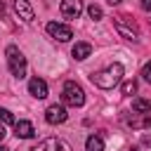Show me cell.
Returning a JSON list of instances; mask_svg holds the SVG:
<instances>
[{
	"label": "cell",
	"instance_id": "obj_22",
	"mask_svg": "<svg viewBox=\"0 0 151 151\" xmlns=\"http://www.w3.org/2000/svg\"><path fill=\"white\" fill-rule=\"evenodd\" d=\"M109 2H111V5H118V2H120V0H109Z\"/></svg>",
	"mask_w": 151,
	"mask_h": 151
},
{
	"label": "cell",
	"instance_id": "obj_12",
	"mask_svg": "<svg viewBox=\"0 0 151 151\" xmlns=\"http://www.w3.org/2000/svg\"><path fill=\"white\" fill-rule=\"evenodd\" d=\"M71 54H73V59L83 61V59H87V57L92 54V45H90V42H76L73 50H71Z\"/></svg>",
	"mask_w": 151,
	"mask_h": 151
},
{
	"label": "cell",
	"instance_id": "obj_8",
	"mask_svg": "<svg viewBox=\"0 0 151 151\" xmlns=\"http://www.w3.org/2000/svg\"><path fill=\"white\" fill-rule=\"evenodd\" d=\"M59 12L64 19H78L83 12V0H61Z\"/></svg>",
	"mask_w": 151,
	"mask_h": 151
},
{
	"label": "cell",
	"instance_id": "obj_18",
	"mask_svg": "<svg viewBox=\"0 0 151 151\" xmlns=\"http://www.w3.org/2000/svg\"><path fill=\"white\" fill-rule=\"evenodd\" d=\"M142 76H144V80H149V83H151V61H146V64H144Z\"/></svg>",
	"mask_w": 151,
	"mask_h": 151
},
{
	"label": "cell",
	"instance_id": "obj_15",
	"mask_svg": "<svg viewBox=\"0 0 151 151\" xmlns=\"http://www.w3.org/2000/svg\"><path fill=\"white\" fill-rule=\"evenodd\" d=\"M87 14H90V19H94V21H99V19L104 17V12H101V7H99V5H94V2H92V5L87 7Z\"/></svg>",
	"mask_w": 151,
	"mask_h": 151
},
{
	"label": "cell",
	"instance_id": "obj_23",
	"mask_svg": "<svg viewBox=\"0 0 151 151\" xmlns=\"http://www.w3.org/2000/svg\"><path fill=\"white\" fill-rule=\"evenodd\" d=\"M0 14H2V0H0Z\"/></svg>",
	"mask_w": 151,
	"mask_h": 151
},
{
	"label": "cell",
	"instance_id": "obj_6",
	"mask_svg": "<svg viewBox=\"0 0 151 151\" xmlns=\"http://www.w3.org/2000/svg\"><path fill=\"white\" fill-rule=\"evenodd\" d=\"M45 28H47V33H50L54 40H59V42H66V40H71V38H73V31H71V26H66V24L50 21Z\"/></svg>",
	"mask_w": 151,
	"mask_h": 151
},
{
	"label": "cell",
	"instance_id": "obj_16",
	"mask_svg": "<svg viewBox=\"0 0 151 151\" xmlns=\"http://www.w3.org/2000/svg\"><path fill=\"white\" fill-rule=\"evenodd\" d=\"M0 123H2V125H14L17 120H14L12 111H7V109H0Z\"/></svg>",
	"mask_w": 151,
	"mask_h": 151
},
{
	"label": "cell",
	"instance_id": "obj_17",
	"mask_svg": "<svg viewBox=\"0 0 151 151\" xmlns=\"http://www.w3.org/2000/svg\"><path fill=\"white\" fill-rule=\"evenodd\" d=\"M132 92H137V83H134V80L123 83V94H132Z\"/></svg>",
	"mask_w": 151,
	"mask_h": 151
},
{
	"label": "cell",
	"instance_id": "obj_9",
	"mask_svg": "<svg viewBox=\"0 0 151 151\" xmlns=\"http://www.w3.org/2000/svg\"><path fill=\"white\" fill-rule=\"evenodd\" d=\"M28 92H31L35 99H45V97H47V83L35 76V78L28 80Z\"/></svg>",
	"mask_w": 151,
	"mask_h": 151
},
{
	"label": "cell",
	"instance_id": "obj_1",
	"mask_svg": "<svg viewBox=\"0 0 151 151\" xmlns=\"http://www.w3.org/2000/svg\"><path fill=\"white\" fill-rule=\"evenodd\" d=\"M123 64H111V66H106L104 71H97V73H92L90 76V80L97 85V87H101V90H113L120 80H123Z\"/></svg>",
	"mask_w": 151,
	"mask_h": 151
},
{
	"label": "cell",
	"instance_id": "obj_3",
	"mask_svg": "<svg viewBox=\"0 0 151 151\" xmlns=\"http://www.w3.org/2000/svg\"><path fill=\"white\" fill-rule=\"evenodd\" d=\"M61 101L64 104H68V106H83L85 104V92H83V87L78 85V83H73V80H68V83H64V90H61Z\"/></svg>",
	"mask_w": 151,
	"mask_h": 151
},
{
	"label": "cell",
	"instance_id": "obj_5",
	"mask_svg": "<svg viewBox=\"0 0 151 151\" xmlns=\"http://www.w3.org/2000/svg\"><path fill=\"white\" fill-rule=\"evenodd\" d=\"M31 151H71V144L61 137H47V139L38 142Z\"/></svg>",
	"mask_w": 151,
	"mask_h": 151
},
{
	"label": "cell",
	"instance_id": "obj_21",
	"mask_svg": "<svg viewBox=\"0 0 151 151\" xmlns=\"http://www.w3.org/2000/svg\"><path fill=\"white\" fill-rule=\"evenodd\" d=\"M0 151H9V149H7V146H2V144H0Z\"/></svg>",
	"mask_w": 151,
	"mask_h": 151
},
{
	"label": "cell",
	"instance_id": "obj_14",
	"mask_svg": "<svg viewBox=\"0 0 151 151\" xmlns=\"http://www.w3.org/2000/svg\"><path fill=\"white\" fill-rule=\"evenodd\" d=\"M132 109L134 113H151V99H134Z\"/></svg>",
	"mask_w": 151,
	"mask_h": 151
},
{
	"label": "cell",
	"instance_id": "obj_7",
	"mask_svg": "<svg viewBox=\"0 0 151 151\" xmlns=\"http://www.w3.org/2000/svg\"><path fill=\"white\" fill-rule=\"evenodd\" d=\"M66 118H68V113H66V109L61 104H50L47 111H45V120L50 125H61Z\"/></svg>",
	"mask_w": 151,
	"mask_h": 151
},
{
	"label": "cell",
	"instance_id": "obj_13",
	"mask_svg": "<svg viewBox=\"0 0 151 151\" xmlns=\"http://www.w3.org/2000/svg\"><path fill=\"white\" fill-rule=\"evenodd\" d=\"M85 149L87 151H104V139L99 134H90L87 142H85Z\"/></svg>",
	"mask_w": 151,
	"mask_h": 151
},
{
	"label": "cell",
	"instance_id": "obj_4",
	"mask_svg": "<svg viewBox=\"0 0 151 151\" xmlns=\"http://www.w3.org/2000/svg\"><path fill=\"white\" fill-rule=\"evenodd\" d=\"M116 31H118L125 40H139V28H137V24H134L132 19H127V17H118V19H116Z\"/></svg>",
	"mask_w": 151,
	"mask_h": 151
},
{
	"label": "cell",
	"instance_id": "obj_11",
	"mask_svg": "<svg viewBox=\"0 0 151 151\" xmlns=\"http://www.w3.org/2000/svg\"><path fill=\"white\" fill-rule=\"evenodd\" d=\"M14 12L24 21H33V17H35L33 14V7L28 5V0H14Z\"/></svg>",
	"mask_w": 151,
	"mask_h": 151
},
{
	"label": "cell",
	"instance_id": "obj_20",
	"mask_svg": "<svg viewBox=\"0 0 151 151\" xmlns=\"http://www.w3.org/2000/svg\"><path fill=\"white\" fill-rule=\"evenodd\" d=\"M5 134H7V132H5V125H2V123H0V142H2V139H5Z\"/></svg>",
	"mask_w": 151,
	"mask_h": 151
},
{
	"label": "cell",
	"instance_id": "obj_19",
	"mask_svg": "<svg viewBox=\"0 0 151 151\" xmlns=\"http://www.w3.org/2000/svg\"><path fill=\"white\" fill-rule=\"evenodd\" d=\"M142 9L149 12V9H151V0H142Z\"/></svg>",
	"mask_w": 151,
	"mask_h": 151
},
{
	"label": "cell",
	"instance_id": "obj_2",
	"mask_svg": "<svg viewBox=\"0 0 151 151\" xmlns=\"http://www.w3.org/2000/svg\"><path fill=\"white\" fill-rule=\"evenodd\" d=\"M5 57H7L9 73H12L14 78H24V76H26V57H24V52H21L17 45H7Z\"/></svg>",
	"mask_w": 151,
	"mask_h": 151
},
{
	"label": "cell",
	"instance_id": "obj_10",
	"mask_svg": "<svg viewBox=\"0 0 151 151\" xmlns=\"http://www.w3.org/2000/svg\"><path fill=\"white\" fill-rule=\"evenodd\" d=\"M14 134H17L19 139H31V137L35 134V127H33V123H28V120H17V123H14Z\"/></svg>",
	"mask_w": 151,
	"mask_h": 151
}]
</instances>
